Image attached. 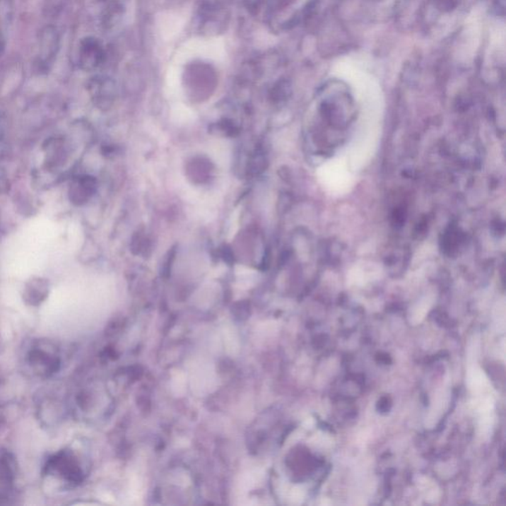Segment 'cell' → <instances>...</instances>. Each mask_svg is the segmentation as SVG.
<instances>
[{
    "instance_id": "obj_1",
    "label": "cell",
    "mask_w": 506,
    "mask_h": 506,
    "mask_svg": "<svg viewBox=\"0 0 506 506\" xmlns=\"http://www.w3.org/2000/svg\"><path fill=\"white\" fill-rule=\"evenodd\" d=\"M48 294V281L43 278H33L25 286L23 299L30 306H39Z\"/></svg>"
},
{
    "instance_id": "obj_2",
    "label": "cell",
    "mask_w": 506,
    "mask_h": 506,
    "mask_svg": "<svg viewBox=\"0 0 506 506\" xmlns=\"http://www.w3.org/2000/svg\"><path fill=\"white\" fill-rule=\"evenodd\" d=\"M51 468L56 469L66 480H78L79 473L78 466L66 454L54 458V460L52 461Z\"/></svg>"
},
{
    "instance_id": "obj_3",
    "label": "cell",
    "mask_w": 506,
    "mask_h": 506,
    "mask_svg": "<svg viewBox=\"0 0 506 506\" xmlns=\"http://www.w3.org/2000/svg\"><path fill=\"white\" fill-rule=\"evenodd\" d=\"M439 8L443 11H450L458 4V0H437Z\"/></svg>"
}]
</instances>
